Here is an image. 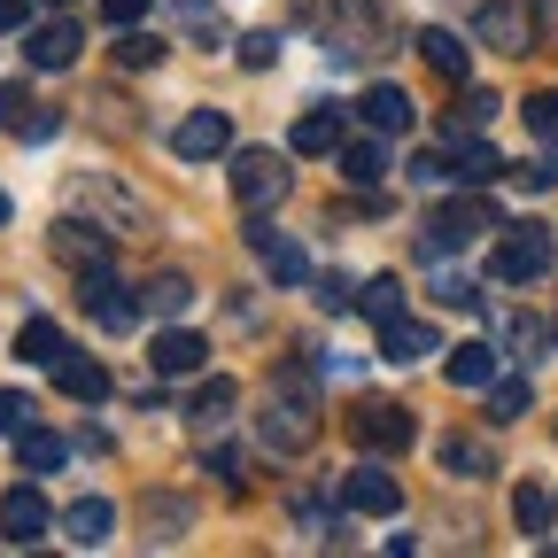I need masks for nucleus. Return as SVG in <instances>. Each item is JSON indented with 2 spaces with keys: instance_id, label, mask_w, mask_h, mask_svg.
<instances>
[{
  "instance_id": "1",
  "label": "nucleus",
  "mask_w": 558,
  "mask_h": 558,
  "mask_svg": "<svg viewBox=\"0 0 558 558\" xmlns=\"http://www.w3.org/2000/svg\"><path fill=\"white\" fill-rule=\"evenodd\" d=\"M70 209L94 218L101 233H156V209L140 202L124 179H101V171H78V179H70Z\"/></svg>"
},
{
  "instance_id": "2",
  "label": "nucleus",
  "mask_w": 558,
  "mask_h": 558,
  "mask_svg": "<svg viewBox=\"0 0 558 558\" xmlns=\"http://www.w3.org/2000/svg\"><path fill=\"white\" fill-rule=\"evenodd\" d=\"M550 271V226H505L497 248H488V279H505V288H527V279Z\"/></svg>"
},
{
  "instance_id": "3",
  "label": "nucleus",
  "mask_w": 558,
  "mask_h": 558,
  "mask_svg": "<svg viewBox=\"0 0 558 558\" xmlns=\"http://www.w3.org/2000/svg\"><path fill=\"white\" fill-rule=\"evenodd\" d=\"M288 186H295V163L279 148H233V202L241 209H271Z\"/></svg>"
},
{
  "instance_id": "4",
  "label": "nucleus",
  "mask_w": 558,
  "mask_h": 558,
  "mask_svg": "<svg viewBox=\"0 0 558 558\" xmlns=\"http://www.w3.org/2000/svg\"><path fill=\"white\" fill-rule=\"evenodd\" d=\"M171 148H179L186 163H218V156H233V117H226V109H186V117L171 124Z\"/></svg>"
},
{
  "instance_id": "5",
  "label": "nucleus",
  "mask_w": 558,
  "mask_h": 558,
  "mask_svg": "<svg viewBox=\"0 0 558 558\" xmlns=\"http://www.w3.org/2000/svg\"><path fill=\"white\" fill-rule=\"evenodd\" d=\"M78 303H86V318H94V326H109V333H124V326L140 318V295H124V279H117L109 264L78 271Z\"/></svg>"
},
{
  "instance_id": "6",
  "label": "nucleus",
  "mask_w": 558,
  "mask_h": 558,
  "mask_svg": "<svg viewBox=\"0 0 558 558\" xmlns=\"http://www.w3.org/2000/svg\"><path fill=\"white\" fill-rule=\"evenodd\" d=\"M488 226H505V218H497V209H488L481 194H458V202H442V209H435L427 248H435V256H442V248H465V241H481Z\"/></svg>"
},
{
  "instance_id": "7",
  "label": "nucleus",
  "mask_w": 558,
  "mask_h": 558,
  "mask_svg": "<svg viewBox=\"0 0 558 558\" xmlns=\"http://www.w3.org/2000/svg\"><path fill=\"white\" fill-rule=\"evenodd\" d=\"M473 24H481V39L497 47V54H527V47L543 39L520 0H473Z\"/></svg>"
},
{
  "instance_id": "8",
  "label": "nucleus",
  "mask_w": 558,
  "mask_h": 558,
  "mask_svg": "<svg viewBox=\"0 0 558 558\" xmlns=\"http://www.w3.org/2000/svg\"><path fill=\"white\" fill-rule=\"evenodd\" d=\"M349 435H357L365 450H380V458H396V450H411L418 418L403 403H365V411H349Z\"/></svg>"
},
{
  "instance_id": "9",
  "label": "nucleus",
  "mask_w": 558,
  "mask_h": 558,
  "mask_svg": "<svg viewBox=\"0 0 558 558\" xmlns=\"http://www.w3.org/2000/svg\"><path fill=\"white\" fill-rule=\"evenodd\" d=\"M47 527H54V512H47V497L32 481H16L9 497H0V535H9L16 550H32V543H47Z\"/></svg>"
},
{
  "instance_id": "10",
  "label": "nucleus",
  "mask_w": 558,
  "mask_h": 558,
  "mask_svg": "<svg viewBox=\"0 0 558 558\" xmlns=\"http://www.w3.org/2000/svg\"><path fill=\"white\" fill-rule=\"evenodd\" d=\"M148 365H156L163 380H194V373H209V341H202L194 326H171V318H163V333H156V349H148Z\"/></svg>"
},
{
  "instance_id": "11",
  "label": "nucleus",
  "mask_w": 558,
  "mask_h": 558,
  "mask_svg": "<svg viewBox=\"0 0 558 558\" xmlns=\"http://www.w3.org/2000/svg\"><path fill=\"white\" fill-rule=\"evenodd\" d=\"M341 505L365 512V520H396V512H403V481L380 473V465H357V473L341 481Z\"/></svg>"
},
{
  "instance_id": "12",
  "label": "nucleus",
  "mask_w": 558,
  "mask_h": 558,
  "mask_svg": "<svg viewBox=\"0 0 558 558\" xmlns=\"http://www.w3.org/2000/svg\"><path fill=\"white\" fill-rule=\"evenodd\" d=\"M341 140H349V109L318 101V109H303V117H295V132H288V148H295V156H333Z\"/></svg>"
},
{
  "instance_id": "13",
  "label": "nucleus",
  "mask_w": 558,
  "mask_h": 558,
  "mask_svg": "<svg viewBox=\"0 0 558 558\" xmlns=\"http://www.w3.org/2000/svg\"><path fill=\"white\" fill-rule=\"evenodd\" d=\"M333 16H341V32L357 39L365 54H380L396 39V9H388V0H333Z\"/></svg>"
},
{
  "instance_id": "14",
  "label": "nucleus",
  "mask_w": 558,
  "mask_h": 558,
  "mask_svg": "<svg viewBox=\"0 0 558 558\" xmlns=\"http://www.w3.org/2000/svg\"><path fill=\"white\" fill-rule=\"evenodd\" d=\"M248 248L271 264V279H279V288H311V256H303L295 241H279V233L264 226V209H256V226H248Z\"/></svg>"
},
{
  "instance_id": "15",
  "label": "nucleus",
  "mask_w": 558,
  "mask_h": 558,
  "mask_svg": "<svg viewBox=\"0 0 558 558\" xmlns=\"http://www.w3.org/2000/svg\"><path fill=\"white\" fill-rule=\"evenodd\" d=\"M54 256H62L70 271H94V264H109V233H101L94 218H78V209H70V218L54 226Z\"/></svg>"
},
{
  "instance_id": "16",
  "label": "nucleus",
  "mask_w": 558,
  "mask_h": 558,
  "mask_svg": "<svg viewBox=\"0 0 558 558\" xmlns=\"http://www.w3.org/2000/svg\"><path fill=\"white\" fill-rule=\"evenodd\" d=\"M78 47H86V32L70 24V16H47V24H32V39H24V54H32L39 70H70V62H78Z\"/></svg>"
},
{
  "instance_id": "17",
  "label": "nucleus",
  "mask_w": 558,
  "mask_h": 558,
  "mask_svg": "<svg viewBox=\"0 0 558 558\" xmlns=\"http://www.w3.org/2000/svg\"><path fill=\"white\" fill-rule=\"evenodd\" d=\"M357 117H365V124H373L380 140H388V132H411V124H418V109H411V94H403V86H388V78L357 94Z\"/></svg>"
},
{
  "instance_id": "18",
  "label": "nucleus",
  "mask_w": 558,
  "mask_h": 558,
  "mask_svg": "<svg viewBox=\"0 0 558 558\" xmlns=\"http://www.w3.org/2000/svg\"><path fill=\"white\" fill-rule=\"evenodd\" d=\"M54 527H62L70 543H78V550H101V543L117 535V505H109V497H78V505H70V512L54 520Z\"/></svg>"
},
{
  "instance_id": "19",
  "label": "nucleus",
  "mask_w": 558,
  "mask_h": 558,
  "mask_svg": "<svg viewBox=\"0 0 558 558\" xmlns=\"http://www.w3.org/2000/svg\"><path fill=\"white\" fill-rule=\"evenodd\" d=\"M427 349H442V333H435L427 318H388V326H380V357H388V365H418Z\"/></svg>"
},
{
  "instance_id": "20",
  "label": "nucleus",
  "mask_w": 558,
  "mask_h": 558,
  "mask_svg": "<svg viewBox=\"0 0 558 558\" xmlns=\"http://www.w3.org/2000/svg\"><path fill=\"white\" fill-rule=\"evenodd\" d=\"M418 47V62H427L435 70V78H450V86H465V39L458 32H442V24H427V32H418L411 39Z\"/></svg>"
},
{
  "instance_id": "21",
  "label": "nucleus",
  "mask_w": 558,
  "mask_h": 558,
  "mask_svg": "<svg viewBox=\"0 0 558 558\" xmlns=\"http://www.w3.org/2000/svg\"><path fill=\"white\" fill-rule=\"evenodd\" d=\"M16 357L54 373V365L70 357V341H62V326H54V318H24V333H16Z\"/></svg>"
},
{
  "instance_id": "22",
  "label": "nucleus",
  "mask_w": 558,
  "mask_h": 558,
  "mask_svg": "<svg viewBox=\"0 0 558 558\" xmlns=\"http://www.w3.org/2000/svg\"><path fill=\"white\" fill-rule=\"evenodd\" d=\"M264 442H271L279 458H295V450L311 442V411H303V403H271V411H264Z\"/></svg>"
},
{
  "instance_id": "23",
  "label": "nucleus",
  "mask_w": 558,
  "mask_h": 558,
  "mask_svg": "<svg viewBox=\"0 0 558 558\" xmlns=\"http://www.w3.org/2000/svg\"><path fill=\"white\" fill-rule=\"evenodd\" d=\"M54 388H62L70 403H101V396H109V365H94V357H62V365H54Z\"/></svg>"
},
{
  "instance_id": "24",
  "label": "nucleus",
  "mask_w": 558,
  "mask_h": 558,
  "mask_svg": "<svg viewBox=\"0 0 558 558\" xmlns=\"http://www.w3.org/2000/svg\"><path fill=\"white\" fill-rule=\"evenodd\" d=\"M442 373H450V388H488V380H497V349H488V341H458Z\"/></svg>"
},
{
  "instance_id": "25",
  "label": "nucleus",
  "mask_w": 558,
  "mask_h": 558,
  "mask_svg": "<svg viewBox=\"0 0 558 558\" xmlns=\"http://www.w3.org/2000/svg\"><path fill=\"white\" fill-rule=\"evenodd\" d=\"M341 179L349 186H380V171H388V148H380V140H341Z\"/></svg>"
},
{
  "instance_id": "26",
  "label": "nucleus",
  "mask_w": 558,
  "mask_h": 558,
  "mask_svg": "<svg viewBox=\"0 0 558 558\" xmlns=\"http://www.w3.org/2000/svg\"><path fill=\"white\" fill-rule=\"evenodd\" d=\"M186 303H194V279L186 271H156L148 288H140V311H156V318H179Z\"/></svg>"
},
{
  "instance_id": "27",
  "label": "nucleus",
  "mask_w": 558,
  "mask_h": 558,
  "mask_svg": "<svg viewBox=\"0 0 558 558\" xmlns=\"http://www.w3.org/2000/svg\"><path fill=\"white\" fill-rule=\"evenodd\" d=\"M357 303H365V318H373V326L403 318V279H396V271H373L365 288H357Z\"/></svg>"
},
{
  "instance_id": "28",
  "label": "nucleus",
  "mask_w": 558,
  "mask_h": 558,
  "mask_svg": "<svg viewBox=\"0 0 558 558\" xmlns=\"http://www.w3.org/2000/svg\"><path fill=\"white\" fill-rule=\"evenodd\" d=\"M512 520H520V535H550V520H558V505L543 497V488H535V481H520V488H512Z\"/></svg>"
},
{
  "instance_id": "29",
  "label": "nucleus",
  "mask_w": 558,
  "mask_h": 558,
  "mask_svg": "<svg viewBox=\"0 0 558 558\" xmlns=\"http://www.w3.org/2000/svg\"><path fill=\"white\" fill-rule=\"evenodd\" d=\"M450 163H458V179H465V186H488V179H505V156L488 148V140H465V148H458Z\"/></svg>"
},
{
  "instance_id": "30",
  "label": "nucleus",
  "mask_w": 558,
  "mask_h": 558,
  "mask_svg": "<svg viewBox=\"0 0 558 558\" xmlns=\"http://www.w3.org/2000/svg\"><path fill=\"white\" fill-rule=\"evenodd\" d=\"M527 403H535V396H527V380H505V373L488 380V418H497V427H512V418H527Z\"/></svg>"
},
{
  "instance_id": "31",
  "label": "nucleus",
  "mask_w": 558,
  "mask_h": 558,
  "mask_svg": "<svg viewBox=\"0 0 558 558\" xmlns=\"http://www.w3.org/2000/svg\"><path fill=\"white\" fill-rule=\"evenodd\" d=\"M16 458H24V473H54L70 450H62V435H39V427H24V435H16Z\"/></svg>"
},
{
  "instance_id": "32",
  "label": "nucleus",
  "mask_w": 558,
  "mask_h": 558,
  "mask_svg": "<svg viewBox=\"0 0 558 558\" xmlns=\"http://www.w3.org/2000/svg\"><path fill=\"white\" fill-rule=\"evenodd\" d=\"M520 117H527V132L543 140V148H558V86H535Z\"/></svg>"
},
{
  "instance_id": "33",
  "label": "nucleus",
  "mask_w": 558,
  "mask_h": 558,
  "mask_svg": "<svg viewBox=\"0 0 558 558\" xmlns=\"http://www.w3.org/2000/svg\"><path fill=\"white\" fill-rule=\"evenodd\" d=\"M311 295H318V311H357V279L349 271H311Z\"/></svg>"
},
{
  "instance_id": "34",
  "label": "nucleus",
  "mask_w": 558,
  "mask_h": 558,
  "mask_svg": "<svg viewBox=\"0 0 558 558\" xmlns=\"http://www.w3.org/2000/svg\"><path fill=\"white\" fill-rule=\"evenodd\" d=\"M442 465H450V473H465V481H481V473H497V458H488L481 442H465V435H450V442H442Z\"/></svg>"
},
{
  "instance_id": "35",
  "label": "nucleus",
  "mask_w": 558,
  "mask_h": 558,
  "mask_svg": "<svg viewBox=\"0 0 558 558\" xmlns=\"http://www.w3.org/2000/svg\"><path fill=\"white\" fill-rule=\"evenodd\" d=\"M488 117H497V94H465V101L450 109V140H465V132H481Z\"/></svg>"
},
{
  "instance_id": "36",
  "label": "nucleus",
  "mask_w": 558,
  "mask_h": 558,
  "mask_svg": "<svg viewBox=\"0 0 558 558\" xmlns=\"http://www.w3.org/2000/svg\"><path fill=\"white\" fill-rule=\"evenodd\" d=\"M117 62H124V70H156V62H163V39L132 32V39H117Z\"/></svg>"
},
{
  "instance_id": "37",
  "label": "nucleus",
  "mask_w": 558,
  "mask_h": 558,
  "mask_svg": "<svg viewBox=\"0 0 558 558\" xmlns=\"http://www.w3.org/2000/svg\"><path fill=\"white\" fill-rule=\"evenodd\" d=\"M39 109H32V86H0V124H9V132H24Z\"/></svg>"
},
{
  "instance_id": "38",
  "label": "nucleus",
  "mask_w": 558,
  "mask_h": 558,
  "mask_svg": "<svg viewBox=\"0 0 558 558\" xmlns=\"http://www.w3.org/2000/svg\"><path fill=\"white\" fill-rule=\"evenodd\" d=\"M442 179H458V163H450L442 148H427V156H411V186H442Z\"/></svg>"
},
{
  "instance_id": "39",
  "label": "nucleus",
  "mask_w": 558,
  "mask_h": 558,
  "mask_svg": "<svg viewBox=\"0 0 558 558\" xmlns=\"http://www.w3.org/2000/svg\"><path fill=\"white\" fill-rule=\"evenodd\" d=\"M24 427H32V396L0 388V435H24Z\"/></svg>"
},
{
  "instance_id": "40",
  "label": "nucleus",
  "mask_w": 558,
  "mask_h": 558,
  "mask_svg": "<svg viewBox=\"0 0 558 558\" xmlns=\"http://www.w3.org/2000/svg\"><path fill=\"white\" fill-rule=\"evenodd\" d=\"M241 62H248V70H271V62H279V39H271V32H241Z\"/></svg>"
},
{
  "instance_id": "41",
  "label": "nucleus",
  "mask_w": 558,
  "mask_h": 558,
  "mask_svg": "<svg viewBox=\"0 0 558 558\" xmlns=\"http://www.w3.org/2000/svg\"><path fill=\"white\" fill-rule=\"evenodd\" d=\"M202 465H209V481H218V488H233V497H241V450H209Z\"/></svg>"
},
{
  "instance_id": "42",
  "label": "nucleus",
  "mask_w": 558,
  "mask_h": 558,
  "mask_svg": "<svg viewBox=\"0 0 558 558\" xmlns=\"http://www.w3.org/2000/svg\"><path fill=\"white\" fill-rule=\"evenodd\" d=\"M435 295H442L450 311H473V279H458V271H450V279H435Z\"/></svg>"
},
{
  "instance_id": "43",
  "label": "nucleus",
  "mask_w": 558,
  "mask_h": 558,
  "mask_svg": "<svg viewBox=\"0 0 558 558\" xmlns=\"http://www.w3.org/2000/svg\"><path fill=\"white\" fill-rule=\"evenodd\" d=\"M101 16H109V24H124V32H132V24H140V16H148V0H101Z\"/></svg>"
},
{
  "instance_id": "44",
  "label": "nucleus",
  "mask_w": 558,
  "mask_h": 558,
  "mask_svg": "<svg viewBox=\"0 0 558 558\" xmlns=\"http://www.w3.org/2000/svg\"><path fill=\"white\" fill-rule=\"evenodd\" d=\"M194 411H233V380H202V403Z\"/></svg>"
},
{
  "instance_id": "45",
  "label": "nucleus",
  "mask_w": 558,
  "mask_h": 558,
  "mask_svg": "<svg viewBox=\"0 0 558 558\" xmlns=\"http://www.w3.org/2000/svg\"><path fill=\"white\" fill-rule=\"evenodd\" d=\"M32 24V0H0V32H24Z\"/></svg>"
},
{
  "instance_id": "46",
  "label": "nucleus",
  "mask_w": 558,
  "mask_h": 558,
  "mask_svg": "<svg viewBox=\"0 0 558 558\" xmlns=\"http://www.w3.org/2000/svg\"><path fill=\"white\" fill-rule=\"evenodd\" d=\"M520 186H527V194H543V186H558V163H527V171H520Z\"/></svg>"
},
{
  "instance_id": "47",
  "label": "nucleus",
  "mask_w": 558,
  "mask_h": 558,
  "mask_svg": "<svg viewBox=\"0 0 558 558\" xmlns=\"http://www.w3.org/2000/svg\"><path fill=\"white\" fill-rule=\"evenodd\" d=\"M0 226H9V194H0Z\"/></svg>"
},
{
  "instance_id": "48",
  "label": "nucleus",
  "mask_w": 558,
  "mask_h": 558,
  "mask_svg": "<svg viewBox=\"0 0 558 558\" xmlns=\"http://www.w3.org/2000/svg\"><path fill=\"white\" fill-rule=\"evenodd\" d=\"M54 9H70V0H54Z\"/></svg>"
}]
</instances>
